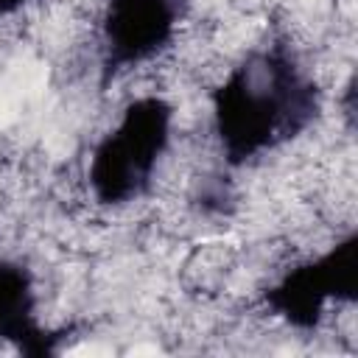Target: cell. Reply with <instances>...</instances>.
Instances as JSON below:
<instances>
[{"label": "cell", "instance_id": "obj_1", "mask_svg": "<svg viewBox=\"0 0 358 358\" xmlns=\"http://www.w3.org/2000/svg\"><path fill=\"white\" fill-rule=\"evenodd\" d=\"M316 109L313 84L282 50L246 56L213 95V129L232 165L249 162L302 131Z\"/></svg>", "mask_w": 358, "mask_h": 358}, {"label": "cell", "instance_id": "obj_2", "mask_svg": "<svg viewBox=\"0 0 358 358\" xmlns=\"http://www.w3.org/2000/svg\"><path fill=\"white\" fill-rule=\"evenodd\" d=\"M173 109L159 95L129 101L117 123L98 140L90 154L87 182L98 204L120 207L140 199L171 145Z\"/></svg>", "mask_w": 358, "mask_h": 358}, {"label": "cell", "instance_id": "obj_3", "mask_svg": "<svg viewBox=\"0 0 358 358\" xmlns=\"http://www.w3.org/2000/svg\"><path fill=\"white\" fill-rule=\"evenodd\" d=\"M187 0H103L98 39L106 70L140 67L159 59L179 36Z\"/></svg>", "mask_w": 358, "mask_h": 358}, {"label": "cell", "instance_id": "obj_4", "mask_svg": "<svg viewBox=\"0 0 358 358\" xmlns=\"http://www.w3.org/2000/svg\"><path fill=\"white\" fill-rule=\"evenodd\" d=\"M0 338L17 341L25 350H48V333L36 324V288L25 266L0 257Z\"/></svg>", "mask_w": 358, "mask_h": 358}, {"label": "cell", "instance_id": "obj_5", "mask_svg": "<svg viewBox=\"0 0 358 358\" xmlns=\"http://www.w3.org/2000/svg\"><path fill=\"white\" fill-rule=\"evenodd\" d=\"M31 0H0V17H8V14H17L28 6Z\"/></svg>", "mask_w": 358, "mask_h": 358}]
</instances>
